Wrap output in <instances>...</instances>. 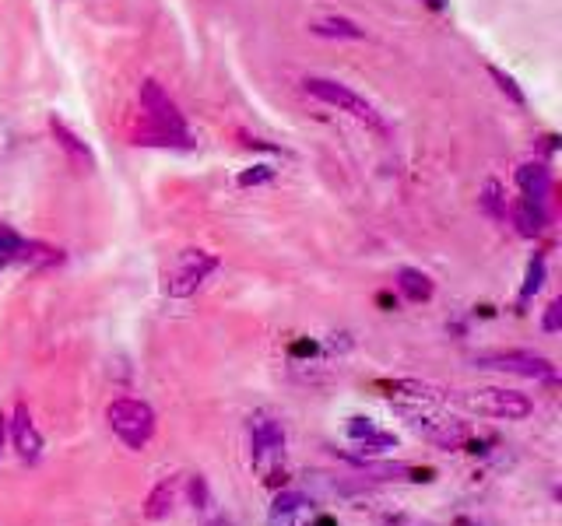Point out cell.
<instances>
[{"instance_id":"6da1fadb","label":"cell","mask_w":562,"mask_h":526,"mask_svg":"<svg viewBox=\"0 0 562 526\" xmlns=\"http://www.w3.org/2000/svg\"><path fill=\"white\" fill-rule=\"evenodd\" d=\"M285 425L271 414H253L250 418V456L260 481L267 488H285L289 484V467H285Z\"/></svg>"},{"instance_id":"7a4b0ae2","label":"cell","mask_w":562,"mask_h":526,"mask_svg":"<svg viewBox=\"0 0 562 526\" xmlns=\"http://www.w3.org/2000/svg\"><path fill=\"white\" fill-rule=\"evenodd\" d=\"M106 421L116 439L130 449H145L148 442L155 439V428H159V418H155L152 404L134 400V397H116L113 404L106 407Z\"/></svg>"},{"instance_id":"3957f363","label":"cell","mask_w":562,"mask_h":526,"mask_svg":"<svg viewBox=\"0 0 562 526\" xmlns=\"http://www.w3.org/2000/svg\"><path fill=\"white\" fill-rule=\"evenodd\" d=\"M303 88L313 95V99H320L324 106H334L338 113H348L352 120L366 123L369 130H376V134H387V120L380 116V109L373 106L369 99H362L359 92H352L348 85H341V81H331V78H306Z\"/></svg>"},{"instance_id":"277c9868","label":"cell","mask_w":562,"mask_h":526,"mask_svg":"<svg viewBox=\"0 0 562 526\" xmlns=\"http://www.w3.org/2000/svg\"><path fill=\"white\" fill-rule=\"evenodd\" d=\"M461 404L471 414H482V418H499V421H524L531 418L534 404L531 397L517 390H503V386H478V390H464Z\"/></svg>"},{"instance_id":"5b68a950","label":"cell","mask_w":562,"mask_h":526,"mask_svg":"<svg viewBox=\"0 0 562 526\" xmlns=\"http://www.w3.org/2000/svg\"><path fill=\"white\" fill-rule=\"evenodd\" d=\"M215 271H218L215 253H208V249H183L173 267L166 271V295L187 299V295H194Z\"/></svg>"},{"instance_id":"8992f818","label":"cell","mask_w":562,"mask_h":526,"mask_svg":"<svg viewBox=\"0 0 562 526\" xmlns=\"http://www.w3.org/2000/svg\"><path fill=\"white\" fill-rule=\"evenodd\" d=\"M478 369L489 372H510V376L524 379H555L559 369L552 365V358L538 355V351H485L475 358Z\"/></svg>"},{"instance_id":"52a82bcc","label":"cell","mask_w":562,"mask_h":526,"mask_svg":"<svg viewBox=\"0 0 562 526\" xmlns=\"http://www.w3.org/2000/svg\"><path fill=\"white\" fill-rule=\"evenodd\" d=\"M137 102H141V109H145L148 116H152L155 123H159L162 130H169V134L183 137L187 130H183V113L180 106H176L173 99H169L166 92H162L159 81H141V88H137Z\"/></svg>"},{"instance_id":"ba28073f","label":"cell","mask_w":562,"mask_h":526,"mask_svg":"<svg viewBox=\"0 0 562 526\" xmlns=\"http://www.w3.org/2000/svg\"><path fill=\"white\" fill-rule=\"evenodd\" d=\"M8 439L15 446V453L22 456V463H36L43 456V435H39L36 421H32L29 407L22 400L15 404V418L8 421Z\"/></svg>"},{"instance_id":"9c48e42d","label":"cell","mask_w":562,"mask_h":526,"mask_svg":"<svg viewBox=\"0 0 562 526\" xmlns=\"http://www.w3.org/2000/svg\"><path fill=\"white\" fill-rule=\"evenodd\" d=\"M513 225H517L520 235H527V239H534V235L545 232L548 225V214H545V204L534 197H520L517 204H513Z\"/></svg>"},{"instance_id":"30bf717a","label":"cell","mask_w":562,"mask_h":526,"mask_svg":"<svg viewBox=\"0 0 562 526\" xmlns=\"http://www.w3.org/2000/svg\"><path fill=\"white\" fill-rule=\"evenodd\" d=\"M176 495H180V481H176V477H166V481L155 484L145 502V519H152V523L169 519V512L176 509Z\"/></svg>"},{"instance_id":"8fae6325","label":"cell","mask_w":562,"mask_h":526,"mask_svg":"<svg viewBox=\"0 0 562 526\" xmlns=\"http://www.w3.org/2000/svg\"><path fill=\"white\" fill-rule=\"evenodd\" d=\"M517 186L524 197L545 200L548 190H552V172H548L545 162H527L517 169Z\"/></svg>"},{"instance_id":"7c38bea8","label":"cell","mask_w":562,"mask_h":526,"mask_svg":"<svg viewBox=\"0 0 562 526\" xmlns=\"http://www.w3.org/2000/svg\"><path fill=\"white\" fill-rule=\"evenodd\" d=\"M394 285L408 302H429V299H433V292H436L433 281H429V274L415 271V267H401Z\"/></svg>"},{"instance_id":"4fadbf2b","label":"cell","mask_w":562,"mask_h":526,"mask_svg":"<svg viewBox=\"0 0 562 526\" xmlns=\"http://www.w3.org/2000/svg\"><path fill=\"white\" fill-rule=\"evenodd\" d=\"M50 130H53V137H57V144L60 148L71 155V162L74 165H92V151H88V144L81 141L78 134H74L71 127H67L64 120H57V116H50Z\"/></svg>"},{"instance_id":"5bb4252c","label":"cell","mask_w":562,"mask_h":526,"mask_svg":"<svg viewBox=\"0 0 562 526\" xmlns=\"http://www.w3.org/2000/svg\"><path fill=\"white\" fill-rule=\"evenodd\" d=\"M313 36H327V39H366V32L359 29L348 18H324V22L310 25Z\"/></svg>"},{"instance_id":"9a60e30c","label":"cell","mask_w":562,"mask_h":526,"mask_svg":"<svg viewBox=\"0 0 562 526\" xmlns=\"http://www.w3.org/2000/svg\"><path fill=\"white\" fill-rule=\"evenodd\" d=\"M313 505H299V509H271V523L267 526H310Z\"/></svg>"},{"instance_id":"2e32d148","label":"cell","mask_w":562,"mask_h":526,"mask_svg":"<svg viewBox=\"0 0 562 526\" xmlns=\"http://www.w3.org/2000/svg\"><path fill=\"white\" fill-rule=\"evenodd\" d=\"M355 446H359V453H355V456H380V453H387V449L397 446V435L394 432H380V428H376L369 439L355 442Z\"/></svg>"},{"instance_id":"e0dca14e","label":"cell","mask_w":562,"mask_h":526,"mask_svg":"<svg viewBox=\"0 0 562 526\" xmlns=\"http://www.w3.org/2000/svg\"><path fill=\"white\" fill-rule=\"evenodd\" d=\"M187 498H190V505H194V509H201V512L211 509V488H208V481H204L201 474L187 477Z\"/></svg>"},{"instance_id":"ac0fdd59","label":"cell","mask_w":562,"mask_h":526,"mask_svg":"<svg viewBox=\"0 0 562 526\" xmlns=\"http://www.w3.org/2000/svg\"><path fill=\"white\" fill-rule=\"evenodd\" d=\"M376 526H436V523H429V519L415 516V512L394 509V512H380V516H376Z\"/></svg>"},{"instance_id":"d6986e66","label":"cell","mask_w":562,"mask_h":526,"mask_svg":"<svg viewBox=\"0 0 562 526\" xmlns=\"http://www.w3.org/2000/svg\"><path fill=\"white\" fill-rule=\"evenodd\" d=\"M482 207H485V214H489V218H496V221L506 218V197H503V190H499V183H489V186H485Z\"/></svg>"},{"instance_id":"ffe728a7","label":"cell","mask_w":562,"mask_h":526,"mask_svg":"<svg viewBox=\"0 0 562 526\" xmlns=\"http://www.w3.org/2000/svg\"><path fill=\"white\" fill-rule=\"evenodd\" d=\"M541 285H545V260L534 256V260L527 263V281H524V288H520V299H531Z\"/></svg>"},{"instance_id":"44dd1931","label":"cell","mask_w":562,"mask_h":526,"mask_svg":"<svg viewBox=\"0 0 562 526\" xmlns=\"http://www.w3.org/2000/svg\"><path fill=\"white\" fill-rule=\"evenodd\" d=\"M18 253H22V239L8 225H0V267H8L11 260H18Z\"/></svg>"},{"instance_id":"7402d4cb","label":"cell","mask_w":562,"mask_h":526,"mask_svg":"<svg viewBox=\"0 0 562 526\" xmlns=\"http://www.w3.org/2000/svg\"><path fill=\"white\" fill-rule=\"evenodd\" d=\"M376 432V425L369 418H362V414H355V418H348V425H345V435L352 442H362V439H369V435Z\"/></svg>"},{"instance_id":"603a6c76","label":"cell","mask_w":562,"mask_h":526,"mask_svg":"<svg viewBox=\"0 0 562 526\" xmlns=\"http://www.w3.org/2000/svg\"><path fill=\"white\" fill-rule=\"evenodd\" d=\"M489 74H492V78H496V85L503 88V92L510 95V99L517 102V106H524V102H527V99H524V92H520V88H517V81H513L510 74H506V71H499V67H489Z\"/></svg>"},{"instance_id":"cb8c5ba5","label":"cell","mask_w":562,"mask_h":526,"mask_svg":"<svg viewBox=\"0 0 562 526\" xmlns=\"http://www.w3.org/2000/svg\"><path fill=\"white\" fill-rule=\"evenodd\" d=\"M541 327H545L548 334H555V330L562 327V302H559V299L548 302V309H545V323H541Z\"/></svg>"},{"instance_id":"d4e9b609","label":"cell","mask_w":562,"mask_h":526,"mask_svg":"<svg viewBox=\"0 0 562 526\" xmlns=\"http://www.w3.org/2000/svg\"><path fill=\"white\" fill-rule=\"evenodd\" d=\"M274 176V169H267V165H257V169H250V172H243L239 176V186H257V183H267V179Z\"/></svg>"},{"instance_id":"484cf974","label":"cell","mask_w":562,"mask_h":526,"mask_svg":"<svg viewBox=\"0 0 562 526\" xmlns=\"http://www.w3.org/2000/svg\"><path fill=\"white\" fill-rule=\"evenodd\" d=\"M204 526H236V519L225 516V512H218V516H208V523Z\"/></svg>"},{"instance_id":"4316f807","label":"cell","mask_w":562,"mask_h":526,"mask_svg":"<svg viewBox=\"0 0 562 526\" xmlns=\"http://www.w3.org/2000/svg\"><path fill=\"white\" fill-rule=\"evenodd\" d=\"M4 446H8V414L0 411V453H4Z\"/></svg>"},{"instance_id":"83f0119b","label":"cell","mask_w":562,"mask_h":526,"mask_svg":"<svg viewBox=\"0 0 562 526\" xmlns=\"http://www.w3.org/2000/svg\"><path fill=\"white\" fill-rule=\"evenodd\" d=\"M310 526H338V523H334V519L331 516H320V519H313V523Z\"/></svg>"},{"instance_id":"f1b7e54d","label":"cell","mask_w":562,"mask_h":526,"mask_svg":"<svg viewBox=\"0 0 562 526\" xmlns=\"http://www.w3.org/2000/svg\"><path fill=\"white\" fill-rule=\"evenodd\" d=\"M426 4H429V8H433V11H443V8H447L443 0H426Z\"/></svg>"}]
</instances>
